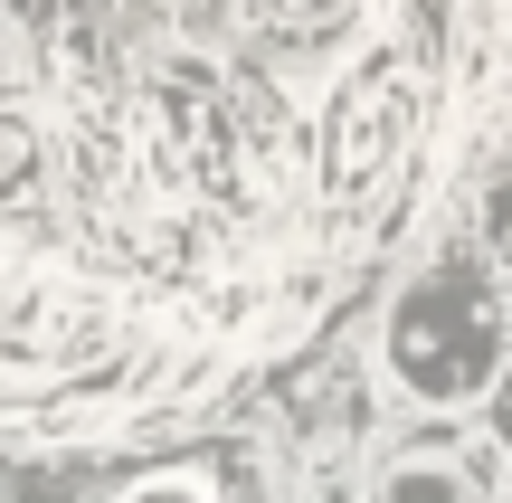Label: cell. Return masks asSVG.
<instances>
[{
    "instance_id": "cell-10",
    "label": "cell",
    "mask_w": 512,
    "mask_h": 503,
    "mask_svg": "<svg viewBox=\"0 0 512 503\" xmlns=\"http://www.w3.org/2000/svg\"><path fill=\"white\" fill-rule=\"evenodd\" d=\"M494 228H503V238H512V181L494 190Z\"/></svg>"
},
{
    "instance_id": "cell-9",
    "label": "cell",
    "mask_w": 512,
    "mask_h": 503,
    "mask_svg": "<svg viewBox=\"0 0 512 503\" xmlns=\"http://www.w3.org/2000/svg\"><path fill=\"white\" fill-rule=\"evenodd\" d=\"M494 428H503V447H512V380L494 390Z\"/></svg>"
},
{
    "instance_id": "cell-3",
    "label": "cell",
    "mask_w": 512,
    "mask_h": 503,
    "mask_svg": "<svg viewBox=\"0 0 512 503\" xmlns=\"http://www.w3.org/2000/svg\"><path fill=\"white\" fill-rule=\"evenodd\" d=\"M152 114L181 133V162L209 200H256V162H247V124L209 76H162L152 86Z\"/></svg>"
},
{
    "instance_id": "cell-11",
    "label": "cell",
    "mask_w": 512,
    "mask_h": 503,
    "mask_svg": "<svg viewBox=\"0 0 512 503\" xmlns=\"http://www.w3.org/2000/svg\"><path fill=\"white\" fill-rule=\"evenodd\" d=\"M0 266H10V247H0Z\"/></svg>"
},
{
    "instance_id": "cell-4",
    "label": "cell",
    "mask_w": 512,
    "mask_h": 503,
    "mask_svg": "<svg viewBox=\"0 0 512 503\" xmlns=\"http://www.w3.org/2000/svg\"><path fill=\"white\" fill-rule=\"evenodd\" d=\"M361 10L370 0H247V19L275 38V48H332Z\"/></svg>"
},
{
    "instance_id": "cell-2",
    "label": "cell",
    "mask_w": 512,
    "mask_h": 503,
    "mask_svg": "<svg viewBox=\"0 0 512 503\" xmlns=\"http://www.w3.org/2000/svg\"><path fill=\"white\" fill-rule=\"evenodd\" d=\"M408 133H418V76H408L399 48H370L342 76L332 114H323V190H332V209L370 200L380 171L408 152Z\"/></svg>"
},
{
    "instance_id": "cell-8",
    "label": "cell",
    "mask_w": 512,
    "mask_h": 503,
    "mask_svg": "<svg viewBox=\"0 0 512 503\" xmlns=\"http://www.w3.org/2000/svg\"><path fill=\"white\" fill-rule=\"evenodd\" d=\"M256 314V285H209V323H247Z\"/></svg>"
},
{
    "instance_id": "cell-7",
    "label": "cell",
    "mask_w": 512,
    "mask_h": 503,
    "mask_svg": "<svg viewBox=\"0 0 512 503\" xmlns=\"http://www.w3.org/2000/svg\"><path fill=\"white\" fill-rule=\"evenodd\" d=\"M389 503H465V485H456V475H399V485H389Z\"/></svg>"
},
{
    "instance_id": "cell-1",
    "label": "cell",
    "mask_w": 512,
    "mask_h": 503,
    "mask_svg": "<svg viewBox=\"0 0 512 503\" xmlns=\"http://www.w3.org/2000/svg\"><path fill=\"white\" fill-rule=\"evenodd\" d=\"M503 361V304L484 295L475 266H437L389 314V371L418 399H475Z\"/></svg>"
},
{
    "instance_id": "cell-6",
    "label": "cell",
    "mask_w": 512,
    "mask_h": 503,
    "mask_svg": "<svg viewBox=\"0 0 512 503\" xmlns=\"http://www.w3.org/2000/svg\"><path fill=\"white\" fill-rule=\"evenodd\" d=\"M124 503H219V485H209V475H190V466H181V475H152V485H133Z\"/></svg>"
},
{
    "instance_id": "cell-5",
    "label": "cell",
    "mask_w": 512,
    "mask_h": 503,
    "mask_svg": "<svg viewBox=\"0 0 512 503\" xmlns=\"http://www.w3.org/2000/svg\"><path fill=\"white\" fill-rule=\"evenodd\" d=\"M38 181H48V143H38V124H29V114H0V209H19Z\"/></svg>"
}]
</instances>
